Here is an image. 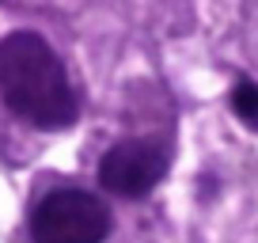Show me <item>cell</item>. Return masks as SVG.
Returning <instances> with one entry per match:
<instances>
[{
	"label": "cell",
	"mask_w": 258,
	"mask_h": 243,
	"mask_svg": "<svg viewBox=\"0 0 258 243\" xmlns=\"http://www.w3.org/2000/svg\"><path fill=\"white\" fill-rule=\"evenodd\" d=\"M228 103H232L235 118L247 122L250 130H258V84H254V80H247V76H243V80H235Z\"/></svg>",
	"instance_id": "obj_4"
},
{
	"label": "cell",
	"mask_w": 258,
	"mask_h": 243,
	"mask_svg": "<svg viewBox=\"0 0 258 243\" xmlns=\"http://www.w3.org/2000/svg\"><path fill=\"white\" fill-rule=\"evenodd\" d=\"M171 167V145L160 137H121L99 160V183L106 194L137 202L163 183Z\"/></svg>",
	"instance_id": "obj_3"
},
{
	"label": "cell",
	"mask_w": 258,
	"mask_h": 243,
	"mask_svg": "<svg viewBox=\"0 0 258 243\" xmlns=\"http://www.w3.org/2000/svg\"><path fill=\"white\" fill-rule=\"evenodd\" d=\"M0 99L34 130H69L80 118V95L38 31H12L0 38Z\"/></svg>",
	"instance_id": "obj_1"
},
{
	"label": "cell",
	"mask_w": 258,
	"mask_h": 243,
	"mask_svg": "<svg viewBox=\"0 0 258 243\" xmlns=\"http://www.w3.org/2000/svg\"><path fill=\"white\" fill-rule=\"evenodd\" d=\"M110 209L95 194L61 187L46 194L31 213L34 243H103L110 235Z\"/></svg>",
	"instance_id": "obj_2"
}]
</instances>
